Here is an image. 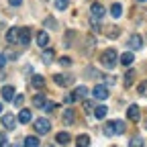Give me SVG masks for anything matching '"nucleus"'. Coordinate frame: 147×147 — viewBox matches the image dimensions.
<instances>
[{
  "label": "nucleus",
  "instance_id": "obj_4",
  "mask_svg": "<svg viewBox=\"0 0 147 147\" xmlns=\"http://www.w3.org/2000/svg\"><path fill=\"white\" fill-rule=\"evenodd\" d=\"M49 129H51V123H49L47 119H37V121H35V131L39 133V135L49 133Z\"/></svg>",
  "mask_w": 147,
  "mask_h": 147
},
{
  "label": "nucleus",
  "instance_id": "obj_32",
  "mask_svg": "<svg viewBox=\"0 0 147 147\" xmlns=\"http://www.w3.org/2000/svg\"><path fill=\"white\" fill-rule=\"evenodd\" d=\"M59 63H61V65H63V67H67V65H69V63H71V59H69V57H67V55H63V57H59Z\"/></svg>",
  "mask_w": 147,
  "mask_h": 147
},
{
  "label": "nucleus",
  "instance_id": "obj_39",
  "mask_svg": "<svg viewBox=\"0 0 147 147\" xmlns=\"http://www.w3.org/2000/svg\"><path fill=\"white\" fill-rule=\"evenodd\" d=\"M139 2H145V0H139Z\"/></svg>",
  "mask_w": 147,
  "mask_h": 147
},
{
  "label": "nucleus",
  "instance_id": "obj_37",
  "mask_svg": "<svg viewBox=\"0 0 147 147\" xmlns=\"http://www.w3.org/2000/svg\"><path fill=\"white\" fill-rule=\"evenodd\" d=\"M143 127H145V129H147V119H145V125H143Z\"/></svg>",
  "mask_w": 147,
  "mask_h": 147
},
{
  "label": "nucleus",
  "instance_id": "obj_7",
  "mask_svg": "<svg viewBox=\"0 0 147 147\" xmlns=\"http://www.w3.org/2000/svg\"><path fill=\"white\" fill-rule=\"evenodd\" d=\"M127 119H129V121H133V123H137V121L141 119V110H139L137 104H131V106L127 108Z\"/></svg>",
  "mask_w": 147,
  "mask_h": 147
},
{
  "label": "nucleus",
  "instance_id": "obj_21",
  "mask_svg": "<svg viewBox=\"0 0 147 147\" xmlns=\"http://www.w3.org/2000/svg\"><path fill=\"white\" fill-rule=\"evenodd\" d=\"M133 59H135V57H133V53H131V51H127V53L121 55V63H123V65H131Z\"/></svg>",
  "mask_w": 147,
  "mask_h": 147
},
{
  "label": "nucleus",
  "instance_id": "obj_10",
  "mask_svg": "<svg viewBox=\"0 0 147 147\" xmlns=\"http://www.w3.org/2000/svg\"><path fill=\"white\" fill-rule=\"evenodd\" d=\"M129 47L131 49H141L143 47V39H141V35H131V39H129Z\"/></svg>",
  "mask_w": 147,
  "mask_h": 147
},
{
  "label": "nucleus",
  "instance_id": "obj_2",
  "mask_svg": "<svg viewBox=\"0 0 147 147\" xmlns=\"http://www.w3.org/2000/svg\"><path fill=\"white\" fill-rule=\"evenodd\" d=\"M117 59H119V55H117L115 49H106V51H102V55H100V63H102L106 69L117 67Z\"/></svg>",
  "mask_w": 147,
  "mask_h": 147
},
{
  "label": "nucleus",
  "instance_id": "obj_1",
  "mask_svg": "<svg viewBox=\"0 0 147 147\" xmlns=\"http://www.w3.org/2000/svg\"><path fill=\"white\" fill-rule=\"evenodd\" d=\"M102 133L106 137H113V135H121L125 133V123L123 121H106L102 125Z\"/></svg>",
  "mask_w": 147,
  "mask_h": 147
},
{
  "label": "nucleus",
  "instance_id": "obj_13",
  "mask_svg": "<svg viewBox=\"0 0 147 147\" xmlns=\"http://www.w3.org/2000/svg\"><path fill=\"white\" fill-rule=\"evenodd\" d=\"M71 96H74V100H82V98H86V96H88V88H86V86H78L76 90H74Z\"/></svg>",
  "mask_w": 147,
  "mask_h": 147
},
{
  "label": "nucleus",
  "instance_id": "obj_23",
  "mask_svg": "<svg viewBox=\"0 0 147 147\" xmlns=\"http://www.w3.org/2000/svg\"><path fill=\"white\" fill-rule=\"evenodd\" d=\"M53 59H55V51H53V49L49 51V49L45 47V53H43V61H45V63H51Z\"/></svg>",
  "mask_w": 147,
  "mask_h": 147
},
{
  "label": "nucleus",
  "instance_id": "obj_36",
  "mask_svg": "<svg viewBox=\"0 0 147 147\" xmlns=\"http://www.w3.org/2000/svg\"><path fill=\"white\" fill-rule=\"evenodd\" d=\"M0 145H8V141H6L4 137H0Z\"/></svg>",
  "mask_w": 147,
  "mask_h": 147
},
{
  "label": "nucleus",
  "instance_id": "obj_9",
  "mask_svg": "<svg viewBox=\"0 0 147 147\" xmlns=\"http://www.w3.org/2000/svg\"><path fill=\"white\" fill-rule=\"evenodd\" d=\"M14 125H16L14 115H2V127L6 129V131H12V129H14Z\"/></svg>",
  "mask_w": 147,
  "mask_h": 147
},
{
  "label": "nucleus",
  "instance_id": "obj_5",
  "mask_svg": "<svg viewBox=\"0 0 147 147\" xmlns=\"http://www.w3.org/2000/svg\"><path fill=\"white\" fill-rule=\"evenodd\" d=\"M18 43H21V45H29L31 43V29L29 27H21V29H18Z\"/></svg>",
  "mask_w": 147,
  "mask_h": 147
},
{
  "label": "nucleus",
  "instance_id": "obj_27",
  "mask_svg": "<svg viewBox=\"0 0 147 147\" xmlns=\"http://www.w3.org/2000/svg\"><path fill=\"white\" fill-rule=\"evenodd\" d=\"M37 145H39V139H37V137H27L25 139V147H37Z\"/></svg>",
  "mask_w": 147,
  "mask_h": 147
},
{
  "label": "nucleus",
  "instance_id": "obj_11",
  "mask_svg": "<svg viewBox=\"0 0 147 147\" xmlns=\"http://www.w3.org/2000/svg\"><path fill=\"white\" fill-rule=\"evenodd\" d=\"M6 41L8 43H18V27H10L8 29V33H6Z\"/></svg>",
  "mask_w": 147,
  "mask_h": 147
},
{
  "label": "nucleus",
  "instance_id": "obj_38",
  "mask_svg": "<svg viewBox=\"0 0 147 147\" xmlns=\"http://www.w3.org/2000/svg\"><path fill=\"white\" fill-rule=\"evenodd\" d=\"M0 113H2V104H0Z\"/></svg>",
  "mask_w": 147,
  "mask_h": 147
},
{
  "label": "nucleus",
  "instance_id": "obj_28",
  "mask_svg": "<svg viewBox=\"0 0 147 147\" xmlns=\"http://www.w3.org/2000/svg\"><path fill=\"white\" fill-rule=\"evenodd\" d=\"M53 108H57V104H55V102H49V100H45V104L41 106V110H45V113H51Z\"/></svg>",
  "mask_w": 147,
  "mask_h": 147
},
{
  "label": "nucleus",
  "instance_id": "obj_16",
  "mask_svg": "<svg viewBox=\"0 0 147 147\" xmlns=\"http://www.w3.org/2000/svg\"><path fill=\"white\" fill-rule=\"evenodd\" d=\"M55 141H57V145H67L69 141H71V137H69V133H57L55 135Z\"/></svg>",
  "mask_w": 147,
  "mask_h": 147
},
{
  "label": "nucleus",
  "instance_id": "obj_26",
  "mask_svg": "<svg viewBox=\"0 0 147 147\" xmlns=\"http://www.w3.org/2000/svg\"><path fill=\"white\" fill-rule=\"evenodd\" d=\"M104 33H106V35H108V37H110V39H117V37H119V35H121V31H119V29H117V27H108V29H106V31H104Z\"/></svg>",
  "mask_w": 147,
  "mask_h": 147
},
{
  "label": "nucleus",
  "instance_id": "obj_24",
  "mask_svg": "<svg viewBox=\"0 0 147 147\" xmlns=\"http://www.w3.org/2000/svg\"><path fill=\"white\" fill-rule=\"evenodd\" d=\"M76 145H80V147L90 145V137H88V135H78V137H76Z\"/></svg>",
  "mask_w": 147,
  "mask_h": 147
},
{
  "label": "nucleus",
  "instance_id": "obj_30",
  "mask_svg": "<svg viewBox=\"0 0 147 147\" xmlns=\"http://www.w3.org/2000/svg\"><path fill=\"white\" fill-rule=\"evenodd\" d=\"M137 90H139V94H141V96H147V80H145V82H141Z\"/></svg>",
  "mask_w": 147,
  "mask_h": 147
},
{
  "label": "nucleus",
  "instance_id": "obj_20",
  "mask_svg": "<svg viewBox=\"0 0 147 147\" xmlns=\"http://www.w3.org/2000/svg\"><path fill=\"white\" fill-rule=\"evenodd\" d=\"M74 108H65V113H63V123L65 125H74Z\"/></svg>",
  "mask_w": 147,
  "mask_h": 147
},
{
  "label": "nucleus",
  "instance_id": "obj_3",
  "mask_svg": "<svg viewBox=\"0 0 147 147\" xmlns=\"http://www.w3.org/2000/svg\"><path fill=\"white\" fill-rule=\"evenodd\" d=\"M108 94H110V92H108V88H106L104 84H96L94 90H92V96H94L96 100H106Z\"/></svg>",
  "mask_w": 147,
  "mask_h": 147
},
{
  "label": "nucleus",
  "instance_id": "obj_17",
  "mask_svg": "<svg viewBox=\"0 0 147 147\" xmlns=\"http://www.w3.org/2000/svg\"><path fill=\"white\" fill-rule=\"evenodd\" d=\"M106 113H108V108H106L104 104H98V106L94 108V117H96L98 121H100V119H104V117H106Z\"/></svg>",
  "mask_w": 147,
  "mask_h": 147
},
{
  "label": "nucleus",
  "instance_id": "obj_6",
  "mask_svg": "<svg viewBox=\"0 0 147 147\" xmlns=\"http://www.w3.org/2000/svg\"><path fill=\"white\" fill-rule=\"evenodd\" d=\"M53 82L57 84V86H61V88H65V86H69V84L74 82V78H71V76H65V74H55V76H53Z\"/></svg>",
  "mask_w": 147,
  "mask_h": 147
},
{
  "label": "nucleus",
  "instance_id": "obj_29",
  "mask_svg": "<svg viewBox=\"0 0 147 147\" xmlns=\"http://www.w3.org/2000/svg\"><path fill=\"white\" fill-rule=\"evenodd\" d=\"M67 2H69V0H55V8H57V10H65Z\"/></svg>",
  "mask_w": 147,
  "mask_h": 147
},
{
  "label": "nucleus",
  "instance_id": "obj_15",
  "mask_svg": "<svg viewBox=\"0 0 147 147\" xmlns=\"http://www.w3.org/2000/svg\"><path fill=\"white\" fill-rule=\"evenodd\" d=\"M135 69H129L127 74H125V80H123V84H125V88H131L133 86V82H135Z\"/></svg>",
  "mask_w": 147,
  "mask_h": 147
},
{
  "label": "nucleus",
  "instance_id": "obj_33",
  "mask_svg": "<svg viewBox=\"0 0 147 147\" xmlns=\"http://www.w3.org/2000/svg\"><path fill=\"white\" fill-rule=\"evenodd\" d=\"M23 100H25V98H23L21 94H18V96H14V98H12V102H14L16 106H18V104H23Z\"/></svg>",
  "mask_w": 147,
  "mask_h": 147
},
{
  "label": "nucleus",
  "instance_id": "obj_34",
  "mask_svg": "<svg viewBox=\"0 0 147 147\" xmlns=\"http://www.w3.org/2000/svg\"><path fill=\"white\" fill-rule=\"evenodd\" d=\"M8 2H10V6H21L23 0H8Z\"/></svg>",
  "mask_w": 147,
  "mask_h": 147
},
{
  "label": "nucleus",
  "instance_id": "obj_14",
  "mask_svg": "<svg viewBox=\"0 0 147 147\" xmlns=\"http://www.w3.org/2000/svg\"><path fill=\"white\" fill-rule=\"evenodd\" d=\"M31 119H33V115H31V110H29V108H23L21 113H18V123L27 125V123H31Z\"/></svg>",
  "mask_w": 147,
  "mask_h": 147
},
{
  "label": "nucleus",
  "instance_id": "obj_18",
  "mask_svg": "<svg viewBox=\"0 0 147 147\" xmlns=\"http://www.w3.org/2000/svg\"><path fill=\"white\" fill-rule=\"evenodd\" d=\"M33 104H35V108H41L45 104V94H43V92H39V94L33 96Z\"/></svg>",
  "mask_w": 147,
  "mask_h": 147
},
{
  "label": "nucleus",
  "instance_id": "obj_22",
  "mask_svg": "<svg viewBox=\"0 0 147 147\" xmlns=\"http://www.w3.org/2000/svg\"><path fill=\"white\" fill-rule=\"evenodd\" d=\"M33 86H35L37 90H43V88H45V80H43V76H33Z\"/></svg>",
  "mask_w": 147,
  "mask_h": 147
},
{
  "label": "nucleus",
  "instance_id": "obj_12",
  "mask_svg": "<svg viewBox=\"0 0 147 147\" xmlns=\"http://www.w3.org/2000/svg\"><path fill=\"white\" fill-rule=\"evenodd\" d=\"M37 45H39V47H47L49 45V35L45 33V31H41V33H37Z\"/></svg>",
  "mask_w": 147,
  "mask_h": 147
},
{
  "label": "nucleus",
  "instance_id": "obj_25",
  "mask_svg": "<svg viewBox=\"0 0 147 147\" xmlns=\"http://www.w3.org/2000/svg\"><path fill=\"white\" fill-rule=\"evenodd\" d=\"M110 14H113L115 18H119L123 14V6L121 4H113V6H110Z\"/></svg>",
  "mask_w": 147,
  "mask_h": 147
},
{
  "label": "nucleus",
  "instance_id": "obj_35",
  "mask_svg": "<svg viewBox=\"0 0 147 147\" xmlns=\"http://www.w3.org/2000/svg\"><path fill=\"white\" fill-rule=\"evenodd\" d=\"M4 65H6V57H4V55H2V53H0V69H2Z\"/></svg>",
  "mask_w": 147,
  "mask_h": 147
},
{
  "label": "nucleus",
  "instance_id": "obj_8",
  "mask_svg": "<svg viewBox=\"0 0 147 147\" xmlns=\"http://www.w3.org/2000/svg\"><path fill=\"white\" fill-rule=\"evenodd\" d=\"M102 16H104V6H102V4H98V2H94V4H92L90 18H96V21H100Z\"/></svg>",
  "mask_w": 147,
  "mask_h": 147
},
{
  "label": "nucleus",
  "instance_id": "obj_31",
  "mask_svg": "<svg viewBox=\"0 0 147 147\" xmlns=\"http://www.w3.org/2000/svg\"><path fill=\"white\" fill-rule=\"evenodd\" d=\"M129 145H131V147H141V145H143V139H141V137H135V139L129 141Z\"/></svg>",
  "mask_w": 147,
  "mask_h": 147
},
{
  "label": "nucleus",
  "instance_id": "obj_19",
  "mask_svg": "<svg viewBox=\"0 0 147 147\" xmlns=\"http://www.w3.org/2000/svg\"><path fill=\"white\" fill-rule=\"evenodd\" d=\"M2 98L4 100H12L14 98V88L12 86H4L2 88Z\"/></svg>",
  "mask_w": 147,
  "mask_h": 147
}]
</instances>
